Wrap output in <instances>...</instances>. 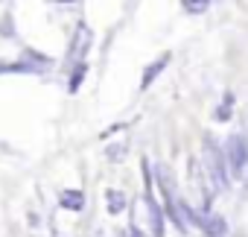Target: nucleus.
Segmentation results:
<instances>
[{"label": "nucleus", "mask_w": 248, "mask_h": 237, "mask_svg": "<svg viewBox=\"0 0 248 237\" xmlns=\"http://www.w3.org/2000/svg\"><path fill=\"white\" fill-rule=\"evenodd\" d=\"M187 214H190V220L202 228V231H207V234H225L228 228H225V222L219 220V217H210V214H196L190 205H187Z\"/></svg>", "instance_id": "4"}, {"label": "nucleus", "mask_w": 248, "mask_h": 237, "mask_svg": "<svg viewBox=\"0 0 248 237\" xmlns=\"http://www.w3.org/2000/svg\"><path fill=\"white\" fill-rule=\"evenodd\" d=\"M228 164L233 170V176H248V147H245V138L242 135H231L228 141Z\"/></svg>", "instance_id": "2"}, {"label": "nucleus", "mask_w": 248, "mask_h": 237, "mask_svg": "<svg viewBox=\"0 0 248 237\" xmlns=\"http://www.w3.org/2000/svg\"><path fill=\"white\" fill-rule=\"evenodd\" d=\"M41 65H27V62H0V73H35Z\"/></svg>", "instance_id": "7"}, {"label": "nucleus", "mask_w": 248, "mask_h": 237, "mask_svg": "<svg viewBox=\"0 0 248 237\" xmlns=\"http://www.w3.org/2000/svg\"><path fill=\"white\" fill-rule=\"evenodd\" d=\"M59 3H73V0H59Z\"/></svg>", "instance_id": "13"}, {"label": "nucleus", "mask_w": 248, "mask_h": 237, "mask_svg": "<svg viewBox=\"0 0 248 237\" xmlns=\"http://www.w3.org/2000/svg\"><path fill=\"white\" fill-rule=\"evenodd\" d=\"M231 100H233V97L228 94V97H225V102H222V105H219V111H216V120H228V117H231Z\"/></svg>", "instance_id": "12"}, {"label": "nucleus", "mask_w": 248, "mask_h": 237, "mask_svg": "<svg viewBox=\"0 0 248 237\" xmlns=\"http://www.w3.org/2000/svg\"><path fill=\"white\" fill-rule=\"evenodd\" d=\"M62 208H67V211H82V208H85V193H82V190H64V193H62Z\"/></svg>", "instance_id": "6"}, {"label": "nucleus", "mask_w": 248, "mask_h": 237, "mask_svg": "<svg viewBox=\"0 0 248 237\" xmlns=\"http://www.w3.org/2000/svg\"><path fill=\"white\" fill-rule=\"evenodd\" d=\"M207 3H210V0H184V9H187L190 15H202V12L207 9Z\"/></svg>", "instance_id": "11"}, {"label": "nucleus", "mask_w": 248, "mask_h": 237, "mask_svg": "<svg viewBox=\"0 0 248 237\" xmlns=\"http://www.w3.org/2000/svg\"><path fill=\"white\" fill-rule=\"evenodd\" d=\"M82 79H85V62H76V70L70 73V82H67V88H70V91H79Z\"/></svg>", "instance_id": "10"}, {"label": "nucleus", "mask_w": 248, "mask_h": 237, "mask_svg": "<svg viewBox=\"0 0 248 237\" xmlns=\"http://www.w3.org/2000/svg\"><path fill=\"white\" fill-rule=\"evenodd\" d=\"M146 208H149V214H152V231H155V234H161V231H164V220H161V208L155 205V199H152V196H149Z\"/></svg>", "instance_id": "9"}, {"label": "nucleus", "mask_w": 248, "mask_h": 237, "mask_svg": "<svg viewBox=\"0 0 248 237\" xmlns=\"http://www.w3.org/2000/svg\"><path fill=\"white\" fill-rule=\"evenodd\" d=\"M204 161H207V173H210V182L216 185V190H225L228 187L225 158H222V152H219V147L213 141H204Z\"/></svg>", "instance_id": "1"}, {"label": "nucleus", "mask_w": 248, "mask_h": 237, "mask_svg": "<svg viewBox=\"0 0 248 237\" xmlns=\"http://www.w3.org/2000/svg\"><path fill=\"white\" fill-rule=\"evenodd\" d=\"M108 211L111 214H120V211H126V193H120V190H108Z\"/></svg>", "instance_id": "8"}, {"label": "nucleus", "mask_w": 248, "mask_h": 237, "mask_svg": "<svg viewBox=\"0 0 248 237\" xmlns=\"http://www.w3.org/2000/svg\"><path fill=\"white\" fill-rule=\"evenodd\" d=\"M91 41H93V33L85 27V24H79L76 27V38H73V44H70V65H76V62H82L85 59V53L91 50Z\"/></svg>", "instance_id": "3"}, {"label": "nucleus", "mask_w": 248, "mask_h": 237, "mask_svg": "<svg viewBox=\"0 0 248 237\" xmlns=\"http://www.w3.org/2000/svg\"><path fill=\"white\" fill-rule=\"evenodd\" d=\"M167 65H170V53H167V56H161V59H158V62H152V65H149V68H146V73H143V76H140V88H143V91H146V88H149V85H152V82H155V79H158V73H161V70H164V68H167Z\"/></svg>", "instance_id": "5"}]
</instances>
